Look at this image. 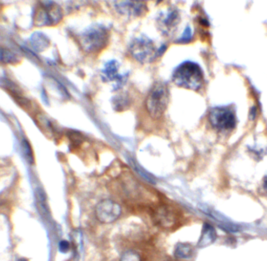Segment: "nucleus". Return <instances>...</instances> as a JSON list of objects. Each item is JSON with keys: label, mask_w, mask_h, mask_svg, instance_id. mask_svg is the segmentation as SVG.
I'll return each mask as SVG.
<instances>
[{"label": "nucleus", "mask_w": 267, "mask_h": 261, "mask_svg": "<svg viewBox=\"0 0 267 261\" xmlns=\"http://www.w3.org/2000/svg\"><path fill=\"white\" fill-rule=\"evenodd\" d=\"M173 83L179 88L198 91L204 82L201 68L193 62H184L176 68L172 77Z\"/></svg>", "instance_id": "1"}, {"label": "nucleus", "mask_w": 267, "mask_h": 261, "mask_svg": "<svg viewBox=\"0 0 267 261\" xmlns=\"http://www.w3.org/2000/svg\"><path fill=\"white\" fill-rule=\"evenodd\" d=\"M170 103V90L162 81L155 82L145 99V107L150 118L158 120L162 118Z\"/></svg>", "instance_id": "2"}, {"label": "nucleus", "mask_w": 267, "mask_h": 261, "mask_svg": "<svg viewBox=\"0 0 267 261\" xmlns=\"http://www.w3.org/2000/svg\"><path fill=\"white\" fill-rule=\"evenodd\" d=\"M115 182V188L118 195L125 200L140 206L148 204L145 200H148L149 198V191L133 176L126 173V176L118 178Z\"/></svg>", "instance_id": "3"}, {"label": "nucleus", "mask_w": 267, "mask_h": 261, "mask_svg": "<svg viewBox=\"0 0 267 261\" xmlns=\"http://www.w3.org/2000/svg\"><path fill=\"white\" fill-rule=\"evenodd\" d=\"M151 217L154 223L161 228L173 230L180 224L182 215L180 210L174 206L158 204L151 207Z\"/></svg>", "instance_id": "4"}, {"label": "nucleus", "mask_w": 267, "mask_h": 261, "mask_svg": "<svg viewBox=\"0 0 267 261\" xmlns=\"http://www.w3.org/2000/svg\"><path fill=\"white\" fill-rule=\"evenodd\" d=\"M62 18L60 7L53 2H44L34 12L33 21L36 26H50L58 24Z\"/></svg>", "instance_id": "5"}, {"label": "nucleus", "mask_w": 267, "mask_h": 261, "mask_svg": "<svg viewBox=\"0 0 267 261\" xmlns=\"http://www.w3.org/2000/svg\"><path fill=\"white\" fill-rule=\"evenodd\" d=\"M209 120L211 125L219 130H232L236 125L235 116L228 108H213L209 113Z\"/></svg>", "instance_id": "6"}, {"label": "nucleus", "mask_w": 267, "mask_h": 261, "mask_svg": "<svg viewBox=\"0 0 267 261\" xmlns=\"http://www.w3.org/2000/svg\"><path fill=\"white\" fill-rule=\"evenodd\" d=\"M121 213L119 204L112 200H101L96 207V216L103 224H111L118 220Z\"/></svg>", "instance_id": "7"}, {"label": "nucleus", "mask_w": 267, "mask_h": 261, "mask_svg": "<svg viewBox=\"0 0 267 261\" xmlns=\"http://www.w3.org/2000/svg\"><path fill=\"white\" fill-rule=\"evenodd\" d=\"M130 52L136 60L143 63L151 62L155 56L154 45L147 39L135 41L130 49Z\"/></svg>", "instance_id": "8"}, {"label": "nucleus", "mask_w": 267, "mask_h": 261, "mask_svg": "<svg viewBox=\"0 0 267 261\" xmlns=\"http://www.w3.org/2000/svg\"><path fill=\"white\" fill-rule=\"evenodd\" d=\"M102 74L104 79L116 81L118 84L123 82V77L118 74V63L116 61L108 62L102 71Z\"/></svg>", "instance_id": "9"}, {"label": "nucleus", "mask_w": 267, "mask_h": 261, "mask_svg": "<svg viewBox=\"0 0 267 261\" xmlns=\"http://www.w3.org/2000/svg\"><path fill=\"white\" fill-rule=\"evenodd\" d=\"M216 231H215L214 228L209 224H204L201 238L198 242V246L204 247V246L211 244L216 240Z\"/></svg>", "instance_id": "10"}, {"label": "nucleus", "mask_w": 267, "mask_h": 261, "mask_svg": "<svg viewBox=\"0 0 267 261\" xmlns=\"http://www.w3.org/2000/svg\"><path fill=\"white\" fill-rule=\"evenodd\" d=\"M193 252L194 250L191 245L180 243L176 245L174 254L176 257L180 259H188L192 256Z\"/></svg>", "instance_id": "11"}, {"label": "nucleus", "mask_w": 267, "mask_h": 261, "mask_svg": "<svg viewBox=\"0 0 267 261\" xmlns=\"http://www.w3.org/2000/svg\"><path fill=\"white\" fill-rule=\"evenodd\" d=\"M130 99L126 94L117 95L113 99V106L115 111H122L130 106Z\"/></svg>", "instance_id": "12"}, {"label": "nucleus", "mask_w": 267, "mask_h": 261, "mask_svg": "<svg viewBox=\"0 0 267 261\" xmlns=\"http://www.w3.org/2000/svg\"><path fill=\"white\" fill-rule=\"evenodd\" d=\"M120 261H142V258L136 250H128L121 254Z\"/></svg>", "instance_id": "13"}, {"label": "nucleus", "mask_w": 267, "mask_h": 261, "mask_svg": "<svg viewBox=\"0 0 267 261\" xmlns=\"http://www.w3.org/2000/svg\"><path fill=\"white\" fill-rule=\"evenodd\" d=\"M22 148H23L24 155L25 156L27 161H29V164L34 163V155L32 153V147L30 144L26 140H23L22 142Z\"/></svg>", "instance_id": "14"}, {"label": "nucleus", "mask_w": 267, "mask_h": 261, "mask_svg": "<svg viewBox=\"0 0 267 261\" xmlns=\"http://www.w3.org/2000/svg\"><path fill=\"white\" fill-rule=\"evenodd\" d=\"M0 60L7 63H12L16 60L15 56L9 50H0Z\"/></svg>", "instance_id": "15"}, {"label": "nucleus", "mask_w": 267, "mask_h": 261, "mask_svg": "<svg viewBox=\"0 0 267 261\" xmlns=\"http://www.w3.org/2000/svg\"><path fill=\"white\" fill-rule=\"evenodd\" d=\"M71 143H72V147L78 148V146L83 143V136L78 133H72L69 136Z\"/></svg>", "instance_id": "16"}, {"label": "nucleus", "mask_w": 267, "mask_h": 261, "mask_svg": "<svg viewBox=\"0 0 267 261\" xmlns=\"http://www.w3.org/2000/svg\"><path fill=\"white\" fill-rule=\"evenodd\" d=\"M70 248V245L68 242L62 241L60 243V250L62 252H67Z\"/></svg>", "instance_id": "17"}, {"label": "nucleus", "mask_w": 267, "mask_h": 261, "mask_svg": "<svg viewBox=\"0 0 267 261\" xmlns=\"http://www.w3.org/2000/svg\"><path fill=\"white\" fill-rule=\"evenodd\" d=\"M264 188H265V189L267 192V179H265V181H264Z\"/></svg>", "instance_id": "18"}]
</instances>
